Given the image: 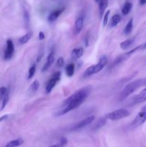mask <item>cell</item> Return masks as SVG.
<instances>
[{"instance_id":"cell-1","label":"cell","mask_w":146,"mask_h":147,"mask_svg":"<svg viewBox=\"0 0 146 147\" xmlns=\"http://www.w3.org/2000/svg\"><path fill=\"white\" fill-rule=\"evenodd\" d=\"M90 91H91L90 87L87 86V87L80 88V90L74 92L67 100H64V103H63L64 108H63V109H62V111L58 112L56 114V116H63V115H65L66 113H69L74 109H77L79 106H81L85 101L86 99L90 95Z\"/></svg>"},{"instance_id":"cell-2","label":"cell","mask_w":146,"mask_h":147,"mask_svg":"<svg viewBox=\"0 0 146 147\" xmlns=\"http://www.w3.org/2000/svg\"><path fill=\"white\" fill-rule=\"evenodd\" d=\"M145 86H146V78L137 79V80L131 82L129 84H127L125 87V88L122 90L120 96H119V100H120V101H123L125 99L127 98L129 96H130L132 93L136 91L137 89Z\"/></svg>"},{"instance_id":"cell-3","label":"cell","mask_w":146,"mask_h":147,"mask_svg":"<svg viewBox=\"0 0 146 147\" xmlns=\"http://www.w3.org/2000/svg\"><path fill=\"white\" fill-rule=\"evenodd\" d=\"M107 58L105 57V56H103V57H102L100 59V60H99V62L97 63V64L90 66V67H87V68L86 69L84 74H83V77L84 78L90 77V76L95 74V73H99L100 70H102L103 68H104V66L107 65Z\"/></svg>"},{"instance_id":"cell-4","label":"cell","mask_w":146,"mask_h":147,"mask_svg":"<svg viewBox=\"0 0 146 147\" xmlns=\"http://www.w3.org/2000/svg\"><path fill=\"white\" fill-rule=\"evenodd\" d=\"M130 111L127 109H120L107 113L105 116V118L111 121H117L123 119V118L127 117V116H130Z\"/></svg>"},{"instance_id":"cell-5","label":"cell","mask_w":146,"mask_h":147,"mask_svg":"<svg viewBox=\"0 0 146 147\" xmlns=\"http://www.w3.org/2000/svg\"><path fill=\"white\" fill-rule=\"evenodd\" d=\"M146 121V106H145L141 109L140 112L137 113V116L134 119L131 123H130V127L132 129H135L138 126L143 125Z\"/></svg>"},{"instance_id":"cell-6","label":"cell","mask_w":146,"mask_h":147,"mask_svg":"<svg viewBox=\"0 0 146 147\" xmlns=\"http://www.w3.org/2000/svg\"><path fill=\"white\" fill-rule=\"evenodd\" d=\"M60 78H61V72L60 71L56 72V73H54L52 75L51 78L48 80V82L47 83V85H46L45 91L47 94H49V93H51V91L54 88V86L57 85L59 80H60Z\"/></svg>"},{"instance_id":"cell-7","label":"cell","mask_w":146,"mask_h":147,"mask_svg":"<svg viewBox=\"0 0 146 147\" xmlns=\"http://www.w3.org/2000/svg\"><path fill=\"white\" fill-rule=\"evenodd\" d=\"M140 50H141V46L140 45L137 46V47H136L135 48L133 49V50H130V51L127 52V53H124V54L120 55H119L118 57H117V58L115 60L113 65H114V66L123 63V62H125V60H127L128 58H130L133 53H136V52H137V51H140Z\"/></svg>"},{"instance_id":"cell-8","label":"cell","mask_w":146,"mask_h":147,"mask_svg":"<svg viewBox=\"0 0 146 147\" xmlns=\"http://www.w3.org/2000/svg\"><path fill=\"white\" fill-rule=\"evenodd\" d=\"M14 53V45L12 40L9 39L7 40V47L4 53V58L5 60H9L12 57Z\"/></svg>"},{"instance_id":"cell-9","label":"cell","mask_w":146,"mask_h":147,"mask_svg":"<svg viewBox=\"0 0 146 147\" xmlns=\"http://www.w3.org/2000/svg\"><path fill=\"white\" fill-rule=\"evenodd\" d=\"M94 119H95L94 116H88V117L85 118V119H83L82 121H81L79 122L78 123H77V124L72 128V130L76 131V130H80V129H83L84 127L87 126V125L92 123V121L94 120Z\"/></svg>"},{"instance_id":"cell-10","label":"cell","mask_w":146,"mask_h":147,"mask_svg":"<svg viewBox=\"0 0 146 147\" xmlns=\"http://www.w3.org/2000/svg\"><path fill=\"white\" fill-rule=\"evenodd\" d=\"M84 15L82 12L79 15L77 19L75 21V24H74V32L75 34H79L80 32L82 31L83 28V24H84Z\"/></svg>"},{"instance_id":"cell-11","label":"cell","mask_w":146,"mask_h":147,"mask_svg":"<svg viewBox=\"0 0 146 147\" xmlns=\"http://www.w3.org/2000/svg\"><path fill=\"white\" fill-rule=\"evenodd\" d=\"M54 62V50H52L50 52V53L49 54V55L47 57V61H46L45 64L43 65L42 68V71L45 72L47 70H48L51 67V66L52 65L53 63Z\"/></svg>"},{"instance_id":"cell-12","label":"cell","mask_w":146,"mask_h":147,"mask_svg":"<svg viewBox=\"0 0 146 147\" xmlns=\"http://www.w3.org/2000/svg\"><path fill=\"white\" fill-rule=\"evenodd\" d=\"M146 100V88L143 89L139 94L135 96L133 100V104H138V103H141L143 102Z\"/></svg>"},{"instance_id":"cell-13","label":"cell","mask_w":146,"mask_h":147,"mask_svg":"<svg viewBox=\"0 0 146 147\" xmlns=\"http://www.w3.org/2000/svg\"><path fill=\"white\" fill-rule=\"evenodd\" d=\"M64 11V7L52 11L48 17V21L50 22H52L55 21V20H57V19L62 14V12Z\"/></svg>"},{"instance_id":"cell-14","label":"cell","mask_w":146,"mask_h":147,"mask_svg":"<svg viewBox=\"0 0 146 147\" xmlns=\"http://www.w3.org/2000/svg\"><path fill=\"white\" fill-rule=\"evenodd\" d=\"M84 53V49L82 47H78V48H74L71 52V57L72 60H78L79 58L82 56Z\"/></svg>"},{"instance_id":"cell-15","label":"cell","mask_w":146,"mask_h":147,"mask_svg":"<svg viewBox=\"0 0 146 147\" xmlns=\"http://www.w3.org/2000/svg\"><path fill=\"white\" fill-rule=\"evenodd\" d=\"M98 8H99V14H100V17L102 18V15L104 14V11H105L106 8L108 6V0H100L99 1Z\"/></svg>"},{"instance_id":"cell-16","label":"cell","mask_w":146,"mask_h":147,"mask_svg":"<svg viewBox=\"0 0 146 147\" xmlns=\"http://www.w3.org/2000/svg\"><path fill=\"white\" fill-rule=\"evenodd\" d=\"M132 7H133V4L130 1H126L124 5H123V8H122V14L125 16L127 15L130 13V11H131Z\"/></svg>"},{"instance_id":"cell-17","label":"cell","mask_w":146,"mask_h":147,"mask_svg":"<svg viewBox=\"0 0 146 147\" xmlns=\"http://www.w3.org/2000/svg\"><path fill=\"white\" fill-rule=\"evenodd\" d=\"M133 29V19L131 18L128 21V22L126 24L125 27L124 29V33L126 35H128L132 32Z\"/></svg>"},{"instance_id":"cell-18","label":"cell","mask_w":146,"mask_h":147,"mask_svg":"<svg viewBox=\"0 0 146 147\" xmlns=\"http://www.w3.org/2000/svg\"><path fill=\"white\" fill-rule=\"evenodd\" d=\"M134 41H135V39L133 38V39H129V40H125V41L122 42L120 43V48L123 49V50H127V49H128L129 47L133 44Z\"/></svg>"},{"instance_id":"cell-19","label":"cell","mask_w":146,"mask_h":147,"mask_svg":"<svg viewBox=\"0 0 146 147\" xmlns=\"http://www.w3.org/2000/svg\"><path fill=\"white\" fill-rule=\"evenodd\" d=\"M24 143V140L22 139H17L11 141L9 142L8 144H6V147H14V146H18L21 145Z\"/></svg>"},{"instance_id":"cell-20","label":"cell","mask_w":146,"mask_h":147,"mask_svg":"<svg viewBox=\"0 0 146 147\" xmlns=\"http://www.w3.org/2000/svg\"><path fill=\"white\" fill-rule=\"evenodd\" d=\"M121 19V16L120 14H115V15H113V17L111 19V22H110V26L112 27H114L115 26H117L120 22Z\"/></svg>"},{"instance_id":"cell-21","label":"cell","mask_w":146,"mask_h":147,"mask_svg":"<svg viewBox=\"0 0 146 147\" xmlns=\"http://www.w3.org/2000/svg\"><path fill=\"white\" fill-rule=\"evenodd\" d=\"M66 75L68 77H72L74 73V63H70L67 65L65 68Z\"/></svg>"},{"instance_id":"cell-22","label":"cell","mask_w":146,"mask_h":147,"mask_svg":"<svg viewBox=\"0 0 146 147\" xmlns=\"http://www.w3.org/2000/svg\"><path fill=\"white\" fill-rule=\"evenodd\" d=\"M31 36H32V34L31 32H28L26 34H24V36H22L21 37H20L19 40V42L21 45L26 44L27 42H28L29 41L30 39L31 38Z\"/></svg>"},{"instance_id":"cell-23","label":"cell","mask_w":146,"mask_h":147,"mask_svg":"<svg viewBox=\"0 0 146 147\" xmlns=\"http://www.w3.org/2000/svg\"><path fill=\"white\" fill-rule=\"evenodd\" d=\"M9 100V91H7V93H6V95L4 96V97L3 98L2 100H1V107L0 109V111H2L4 108L6 107V106L8 103Z\"/></svg>"},{"instance_id":"cell-24","label":"cell","mask_w":146,"mask_h":147,"mask_svg":"<svg viewBox=\"0 0 146 147\" xmlns=\"http://www.w3.org/2000/svg\"><path fill=\"white\" fill-rule=\"evenodd\" d=\"M39 88H40V82H39L37 80H35L31 84L29 89L31 92L34 93V92H36L37 90H38Z\"/></svg>"},{"instance_id":"cell-25","label":"cell","mask_w":146,"mask_h":147,"mask_svg":"<svg viewBox=\"0 0 146 147\" xmlns=\"http://www.w3.org/2000/svg\"><path fill=\"white\" fill-rule=\"evenodd\" d=\"M106 120L107 119L106 118H102V119H100L98 121L97 123H96L95 126H94V129H99L100 128H102V126H104L106 123Z\"/></svg>"},{"instance_id":"cell-26","label":"cell","mask_w":146,"mask_h":147,"mask_svg":"<svg viewBox=\"0 0 146 147\" xmlns=\"http://www.w3.org/2000/svg\"><path fill=\"white\" fill-rule=\"evenodd\" d=\"M35 72H36V65L34 64L29 69L27 78L31 79V78H33V76H34V74H35Z\"/></svg>"},{"instance_id":"cell-27","label":"cell","mask_w":146,"mask_h":147,"mask_svg":"<svg viewBox=\"0 0 146 147\" xmlns=\"http://www.w3.org/2000/svg\"><path fill=\"white\" fill-rule=\"evenodd\" d=\"M7 91H8V90H7V88L6 87L0 88V100H2V98L4 97V96L7 93Z\"/></svg>"},{"instance_id":"cell-28","label":"cell","mask_w":146,"mask_h":147,"mask_svg":"<svg viewBox=\"0 0 146 147\" xmlns=\"http://www.w3.org/2000/svg\"><path fill=\"white\" fill-rule=\"evenodd\" d=\"M110 11L108 10L107 12L105 13L104 16V19H103V27H105L106 25L107 24V22H108V18H109V15H110Z\"/></svg>"},{"instance_id":"cell-29","label":"cell","mask_w":146,"mask_h":147,"mask_svg":"<svg viewBox=\"0 0 146 147\" xmlns=\"http://www.w3.org/2000/svg\"><path fill=\"white\" fill-rule=\"evenodd\" d=\"M64 58H63L62 57H59L58 59H57V63H56V65H57V66L58 67H62L63 65H64Z\"/></svg>"},{"instance_id":"cell-30","label":"cell","mask_w":146,"mask_h":147,"mask_svg":"<svg viewBox=\"0 0 146 147\" xmlns=\"http://www.w3.org/2000/svg\"><path fill=\"white\" fill-rule=\"evenodd\" d=\"M59 142H60V144H59L58 146H64V145L67 144V139L65 137H62L59 141Z\"/></svg>"},{"instance_id":"cell-31","label":"cell","mask_w":146,"mask_h":147,"mask_svg":"<svg viewBox=\"0 0 146 147\" xmlns=\"http://www.w3.org/2000/svg\"><path fill=\"white\" fill-rule=\"evenodd\" d=\"M24 21H25V22L28 23L29 21V16L28 11H24Z\"/></svg>"},{"instance_id":"cell-32","label":"cell","mask_w":146,"mask_h":147,"mask_svg":"<svg viewBox=\"0 0 146 147\" xmlns=\"http://www.w3.org/2000/svg\"><path fill=\"white\" fill-rule=\"evenodd\" d=\"M44 37H45V35H44V32H40V33H39V39L40 40H43Z\"/></svg>"},{"instance_id":"cell-33","label":"cell","mask_w":146,"mask_h":147,"mask_svg":"<svg viewBox=\"0 0 146 147\" xmlns=\"http://www.w3.org/2000/svg\"><path fill=\"white\" fill-rule=\"evenodd\" d=\"M8 117H9V116H8V115H7V114L4 115L3 116L0 117V123H1V122H2V121H5L6 119H8Z\"/></svg>"},{"instance_id":"cell-34","label":"cell","mask_w":146,"mask_h":147,"mask_svg":"<svg viewBox=\"0 0 146 147\" xmlns=\"http://www.w3.org/2000/svg\"><path fill=\"white\" fill-rule=\"evenodd\" d=\"M139 2L141 5H144L146 4V0H139Z\"/></svg>"},{"instance_id":"cell-35","label":"cell","mask_w":146,"mask_h":147,"mask_svg":"<svg viewBox=\"0 0 146 147\" xmlns=\"http://www.w3.org/2000/svg\"><path fill=\"white\" fill-rule=\"evenodd\" d=\"M146 50V42L144 44L141 45V50Z\"/></svg>"},{"instance_id":"cell-36","label":"cell","mask_w":146,"mask_h":147,"mask_svg":"<svg viewBox=\"0 0 146 147\" xmlns=\"http://www.w3.org/2000/svg\"><path fill=\"white\" fill-rule=\"evenodd\" d=\"M94 1H95V2H99V1H100V0H94Z\"/></svg>"}]
</instances>
